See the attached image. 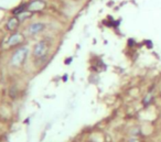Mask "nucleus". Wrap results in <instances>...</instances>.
<instances>
[{"label":"nucleus","mask_w":161,"mask_h":142,"mask_svg":"<svg viewBox=\"0 0 161 142\" xmlns=\"http://www.w3.org/2000/svg\"><path fill=\"white\" fill-rule=\"evenodd\" d=\"M27 54H28V48L24 46V48H20L13 53L11 58V63L14 66H20L23 62H24L25 58H27Z\"/></svg>","instance_id":"obj_1"},{"label":"nucleus","mask_w":161,"mask_h":142,"mask_svg":"<svg viewBox=\"0 0 161 142\" xmlns=\"http://www.w3.org/2000/svg\"><path fill=\"white\" fill-rule=\"evenodd\" d=\"M22 41H23L22 34H21V33H14V34H12L11 37L9 38V40H8V42H7V45L8 46L18 45V44L21 43Z\"/></svg>","instance_id":"obj_4"},{"label":"nucleus","mask_w":161,"mask_h":142,"mask_svg":"<svg viewBox=\"0 0 161 142\" xmlns=\"http://www.w3.org/2000/svg\"><path fill=\"white\" fill-rule=\"evenodd\" d=\"M46 50H48L46 43L44 41H40L39 43L35 44L34 50H33V54H34V56H37V58H41V56H43L46 53Z\"/></svg>","instance_id":"obj_2"},{"label":"nucleus","mask_w":161,"mask_h":142,"mask_svg":"<svg viewBox=\"0 0 161 142\" xmlns=\"http://www.w3.org/2000/svg\"><path fill=\"white\" fill-rule=\"evenodd\" d=\"M44 29V24L43 23H40V22H35V23H32V24L29 25L28 28V31L30 34H38L40 33L42 30Z\"/></svg>","instance_id":"obj_5"},{"label":"nucleus","mask_w":161,"mask_h":142,"mask_svg":"<svg viewBox=\"0 0 161 142\" xmlns=\"http://www.w3.org/2000/svg\"><path fill=\"white\" fill-rule=\"evenodd\" d=\"M129 142H139L138 139H135V138H131L130 140H129Z\"/></svg>","instance_id":"obj_7"},{"label":"nucleus","mask_w":161,"mask_h":142,"mask_svg":"<svg viewBox=\"0 0 161 142\" xmlns=\"http://www.w3.org/2000/svg\"><path fill=\"white\" fill-rule=\"evenodd\" d=\"M19 19L16 18V17H13V18L9 19V21L7 22V29L8 31H16L17 28H18L19 25Z\"/></svg>","instance_id":"obj_6"},{"label":"nucleus","mask_w":161,"mask_h":142,"mask_svg":"<svg viewBox=\"0 0 161 142\" xmlns=\"http://www.w3.org/2000/svg\"><path fill=\"white\" fill-rule=\"evenodd\" d=\"M45 7V3L42 0H34L30 5L28 6V9L32 12H37V11H41L42 9H44Z\"/></svg>","instance_id":"obj_3"}]
</instances>
